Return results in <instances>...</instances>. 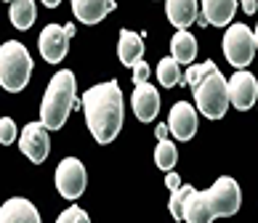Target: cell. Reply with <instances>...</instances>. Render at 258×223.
<instances>
[{
    "label": "cell",
    "mask_w": 258,
    "mask_h": 223,
    "mask_svg": "<svg viewBox=\"0 0 258 223\" xmlns=\"http://www.w3.org/2000/svg\"><path fill=\"white\" fill-rule=\"evenodd\" d=\"M78 106V83L70 69H61L51 77L40 104V122L48 130H61L70 112Z\"/></svg>",
    "instance_id": "3957f363"
},
{
    "label": "cell",
    "mask_w": 258,
    "mask_h": 223,
    "mask_svg": "<svg viewBox=\"0 0 258 223\" xmlns=\"http://www.w3.org/2000/svg\"><path fill=\"white\" fill-rule=\"evenodd\" d=\"M131 69H133V83H136V85H141V83H147V80H149V66H147L144 59H141L139 64H133Z\"/></svg>",
    "instance_id": "484cf974"
},
{
    "label": "cell",
    "mask_w": 258,
    "mask_h": 223,
    "mask_svg": "<svg viewBox=\"0 0 258 223\" xmlns=\"http://www.w3.org/2000/svg\"><path fill=\"white\" fill-rule=\"evenodd\" d=\"M195 101L208 120H221L229 109V80L218 69L210 72L195 91Z\"/></svg>",
    "instance_id": "5b68a950"
},
{
    "label": "cell",
    "mask_w": 258,
    "mask_h": 223,
    "mask_svg": "<svg viewBox=\"0 0 258 223\" xmlns=\"http://www.w3.org/2000/svg\"><path fill=\"white\" fill-rule=\"evenodd\" d=\"M19 149L30 162L40 165L45 157L51 154V138H48V128L43 122H27L22 135H19Z\"/></svg>",
    "instance_id": "ba28073f"
},
{
    "label": "cell",
    "mask_w": 258,
    "mask_h": 223,
    "mask_svg": "<svg viewBox=\"0 0 258 223\" xmlns=\"http://www.w3.org/2000/svg\"><path fill=\"white\" fill-rule=\"evenodd\" d=\"M157 138H160V141L168 138V125H160V128H157Z\"/></svg>",
    "instance_id": "f1b7e54d"
},
{
    "label": "cell",
    "mask_w": 258,
    "mask_h": 223,
    "mask_svg": "<svg viewBox=\"0 0 258 223\" xmlns=\"http://www.w3.org/2000/svg\"><path fill=\"white\" fill-rule=\"evenodd\" d=\"M237 8H240V6H237V0H205V3H200V14L205 16L208 24L226 27L234 19Z\"/></svg>",
    "instance_id": "9a60e30c"
},
{
    "label": "cell",
    "mask_w": 258,
    "mask_h": 223,
    "mask_svg": "<svg viewBox=\"0 0 258 223\" xmlns=\"http://www.w3.org/2000/svg\"><path fill=\"white\" fill-rule=\"evenodd\" d=\"M16 138H19V135H16V122L11 117H3V120H0V143L8 146V143H14Z\"/></svg>",
    "instance_id": "d4e9b609"
},
{
    "label": "cell",
    "mask_w": 258,
    "mask_h": 223,
    "mask_svg": "<svg viewBox=\"0 0 258 223\" xmlns=\"http://www.w3.org/2000/svg\"><path fill=\"white\" fill-rule=\"evenodd\" d=\"M255 51H258L255 35L247 24H232L224 32V56L237 72H242L255 59Z\"/></svg>",
    "instance_id": "8992f818"
},
{
    "label": "cell",
    "mask_w": 258,
    "mask_h": 223,
    "mask_svg": "<svg viewBox=\"0 0 258 223\" xmlns=\"http://www.w3.org/2000/svg\"><path fill=\"white\" fill-rule=\"evenodd\" d=\"M85 181H88V176H85V168L80 160L64 157L59 162V168H56V189H59L64 199H70V202L80 199L85 191Z\"/></svg>",
    "instance_id": "52a82bcc"
},
{
    "label": "cell",
    "mask_w": 258,
    "mask_h": 223,
    "mask_svg": "<svg viewBox=\"0 0 258 223\" xmlns=\"http://www.w3.org/2000/svg\"><path fill=\"white\" fill-rule=\"evenodd\" d=\"M83 114L91 135L99 143H112L117 138L122 130V117H125V104H122V91L117 80L99 83L85 91Z\"/></svg>",
    "instance_id": "6da1fadb"
},
{
    "label": "cell",
    "mask_w": 258,
    "mask_h": 223,
    "mask_svg": "<svg viewBox=\"0 0 258 223\" xmlns=\"http://www.w3.org/2000/svg\"><path fill=\"white\" fill-rule=\"evenodd\" d=\"M131 104H133V114L141 122H152L160 112V93H157V88H152V83H141L133 91Z\"/></svg>",
    "instance_id": "7c38bea8"
},
{
    "label": "cell",
    "mask_w": 258,
    "mask_h": 223,
    "mask_svg": "<svg viewBox=\"0 0 258 223\" xmlns=\"http://www.w3.org/2000/svg\"><path fill=\"white\" fill-rule=\"evenodd\" d=\"M168 130L173 133V138L178 141H192L197 133V112L189 101H178L170 106L168 114Z\"/></svg>",
    "instance_id": "8fae6325"
},
{
    "label": "cell",
    "mask_w": 258,
    "mask_h": 223,
    "mask_svg": "<svg viewBox=\"0 0 258 223\" xmlns=\"http://www.w3.org/2000/svg\"><path fill=\"white\" fill-rule=\"evenodd\" d=\"M165 11H168V19H170L173 27H178V30H189V27L197 22V16H200V3L197 0H168Z\"/></svg>",
    "instance_id": "5bb4252c"
},
{
    "label": "cell",
    "mask_w": 258,
    "mask_h": 223,
    "mask_svg": "<svg viewBox=\"0 0 258 223\" xmlns=\"http://www.w3.org/2000/svg\"><path fill=\"white\" fill-rule=\"evenodd\" d=\"M8 16H11V24L16 30H30L35 24V3L32 0H14L11 6H8Z\"/></svg>",
    "instance_id": "d6986e66"
},
{
    "label": "cell",
    "mask_w": 258,
    "mask_h": 223,
    "mask_svg": "<svg viewBox=\"0 0 258 223\" xmlns=\"http://www.w3.org/2000/svg\"><path fill=\"white\" fill-rule=\"evenodd\" d=\"M165 186H168L170 191H176V189H181V178L176 176V173H168V176H165Z\"/></svg>",
    "instance_id": "4316f807"
},
{
    "label": "cell",
    "mask_w": 258,
    "mask_h": 223,
    "mask_svg": "<svg viewBox=\"0 0 258 223\" xmlns=\"http://www.w3.org/2000/svg\"><path fill=\"white\" fill-rule=\"evenodd\" d=\"M117 53H120V61L125 66L139 64L141 56H144V37H141L139 32L122 30L120 32V43H117Z\"/></svg>",
    "instance_id": "e0dca14e"
},
{
    "label": "cell",
    "mask_w": 258,
    "mask_h": 223,
    "mask_svg": "<svg viewBox=\"0 0 258 223\" xmlns=\"http://www.w3.org/2000/svg\"><path fill=\"white\" fill-rule=\"evenodd\" d=\"M216 69H218V66H216L213 61H205V64H200V66H189V69L184 72V83H186L192 91H197L200 83H203L210 72H216Z\"/></svg>",
    "instance_id": "7402d4cb"
},
{
    "label": "cell",
    "mask_w": 258,
    "mask_h": 223,
    "mask_svg": "<svg viewBox=\"0 0 258 223\" xmlns=\"http://www.w3.org/2000/svg\"><path fill=\"white\" fill-rule=\"evenodd\" d=\"M155 162H157V168L160 170H173V165L178 162V149L173 146V141H160L157 143V149H155Z\"/></svg>",
    "instance_id": "44dd1931"
},
{
    "label": "cell",
    "mask_w": 258,
    "mask_h": 223,
    "mask_svg": "<svg viewBox=\"0 0 258 223\" xmlns=\"http://www.w3.org/2000/svg\"><path fill=\"white\" fill-rule=\"evenodd\" d=\"M170 59H173L176 64H192L195 56H197V40L192 32L186 30H178L173 35V40H170Z\"/></svg>",
    "instance_id": "ac0fdd59"
},
{
    "label": "cell",
    "mask_w": 258,
    "mask_h": 223,
    "mask_svg": "<svg viewBox=\"0 0 258 223\" xmlns=\"http://www.w3.org/2000/svg\"><path fill=\"white\" fill-rule=\"evenodd\" d=\"M242 8H245V14H258V3H255V0H245Z\"/></svg>",
    "instance_id": "83f0119b"
},
{
    "label": "cell",
    "mask_w": 258,
    "mask_h": 223,
    "mask_svg": "<svg viewBox=\"0 0 258 223\" xmlns=\"http://www.w3.org/2000/svg\"><path fill=\"white\" fill-rule=\"evenodd\" d=\"M157 80H160V85H165V88H173V85L184 83V75H181L178 64L173 59H162L157 64Z\"/></svg>",
    "instance_id": "ffe728a7"
},
{
    "label": "cell",
    "mask_w": 258,
    "mask_h": 223,
    "mask_svg": "<svg viewBox=\"0 0 258 223\" xmlns=\"http://www.w3.org/2000/svg\"><path fill=\"white\" fill-rule=\"evenodd\" d=\"M37 45H40V53L48 64H59L67 53H70V35L61 24H48L43 27L40 37H37Z\"/></svg>",
    "instance_id": "30bf717a"
},
{
    "label": "cell",
    "mask_w": 258,
    "mask_h": 223,
    "mask_svg": "<svg viewBox=\"0 0 258 223\" xmlns=\"http://www.w3.org/2000/svg\"><path fill=\"white\" fill-rule=\"evenodd\" d=\"M56 223H91V218H88V212H85L83 207L72 205V207H67L61 215L56 218Z\"/></svg>",
    "instance_id": "cb8c5ba5"
},
{
    "label": "cell",
    "mask_w": 258,
    "mask_h": 223,
    "mask_svg": "<svg viewBox=\"0 0 258 223\" xmlns=\"http://www.w3.org/2000/svg\"><path fill=\"white\" fill-rule=\"evenodd\" d=\"M30 75H32V56L22 43L8 40L0 45V85L8 93L24 91V85L30 83Z\"/></svg>",
    "instance_id": "277c9868"
},
{
    "label": "cell",
    "mask_w": 258,
    "mask_h": 223,
    "mask_svg": "<svg viewBox=\"0 0 258 223\" xmlns=\"http://www.w3.org/2000/svg\"><path fill=\"white\" fill-rule=\"evenodd\" d=\"M253 35H255V45H258V27H255V32H253Z\"/></svg>",
    "instance_id": "f546056e"
},
{
    "label": "cell",
    "mask_w": 258,
    "mask_h": 223,
    "mask_svg": "<svg viewBox=\"0 0 258 223\" xmlns=\"http://www.w3.org/2000/svg\"><path fill=\"white\" fill-rule=\"evenodd\" d=\"M0 223H40V212L24 197H11L0 207Z\"/></svg>",
    "instance_id": "4fadbf2b"
},
{
    "label": "cell",
    "mask_w": 258,
    "mask_h": 223,
    "mask_svg": "<svg viewBox=\"0 0 258 223\" xmlns=\"http://www.w3.org/2000/svg\"><path fill=\"white\" fill-rule=\"evenodd\" d=\"M189 194H192V186H181V189H176V191H170L168 207H170V215H173V218L184 220V202H186Z\"/></svg>",
    "instance_id": "603a6c76"
},
{
    "label": "cell",
    "mask_w": 258,
    "mask_h": 223,
    "mask_svg": "<svg viewBox=\"0 0 258 223\" xmlns=\"http://www.w3.org/2000/svg\"><path fill=\"white\" fill-rule=\"evenodd\" d=\"M242 205L240 183L229 176H221L210 189L195 191L184 202V220L186 223H213L216 218H232Z\"/></svg>",
    "instance_id": "7a4b0ae2"
},
{
    "label": "cell",
    "mask_w": 258,
    "mask_h": 223,
    "mask_svg": "<svg viewBox=\"0 0 258 223\" xmlns=\"http://www.w3.org/2000/svg\"><path fill=\"white\" fill-rule=\"evenodd\" d=\"M258 101V80L250 72H234L229 77V104L240 112L253 109V104Z\"/></svg>",
    "instance_id": "9c48e42d"
},
{
    "label": "cell",
    "mask_w": 258,
    "mask_h": 223,
    "mask_svg": "<svg viewBox=\"0 0 258 223\" xmlns=\"http://www.w3.org/2000/svg\"><path fill=\"white\" fill-rule=\"evenodd\" d=\"M72 11L83 24H99L109 11H114L112 0H72Z\"/></svg>",
    "instance_id": "2e32d148"
}]
</instances>
